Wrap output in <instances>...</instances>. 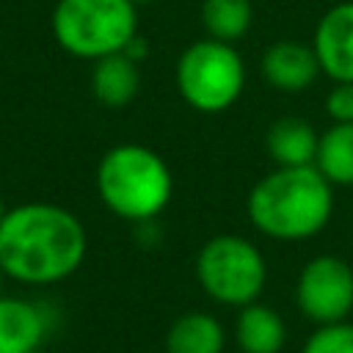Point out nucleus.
Listing matches in <instances>:
<instances>
[{
	"instance_id": "22",
	"label": "nucleus",
	"mask_w": 353,
	"mask_h": 353,
	"mask_svg": "<svg viewBox=\"0 0 353 353\" xmlns=\"http://www.w3.org/2000/svg\"><path fill=\"white\" fill-rule=\"evenodd\" d=\"M3 276H6V273H3V268H0V287H3Z\"/></svg>"
},
{
	"instance_id": "15",
	"label": "nucleus",
	"mask_w": 353,
	"mask_h": 353,
	"mask_svg": "<svg viewBox=\"0 0 353 353\" xmlns=\"http://www.w3.org/2000/svg\"><path fill=\"white\" fill-rule=\"evenodd\" d=\"M314 165L334 188H353V121H331V127L320 132Z\"/></svg>"
},
{
	"instance_id": "9",
	"label": "nucleus",
	"mask_w": 353,
	"mask_h": 353,
	"mask_svg": "<svg viewBox=\"0 0 353 353\" xmlns=\"http://www.w3.org/2000/svg\"><path fill=\"white\" fill-rule=\"evenodd\" d=\"M259 72L268 85H273L276 91H284V94L306 91L323 74L312 44H303L295 39L273 41L259 58Z\"/></svg>"
},
{
	"instance_id": "5",
	"label": "nucleus",
	"mask_w": 353,
	"mask_h": 353,
	"mask_svg": "<svg viewBox=\"0 0 353 353\" xmlns=\"http://www.w3.org/2000/svg\"><path fill=\"white\" fill-rule=\"evenodd\" d=\"M193 273L210 301L232 309L259 301L268 284L265 254L254 240L234 232H221L204 240L196 251Z\"/></svg>"
},
{
	"instance_id": "19",
	"label": "nucleus",
	"mask_w": 353,
	"mask_h": 353,
	"mask_svg": "<svg viewBox=\"0 0 353 353\" xmlns=\"http://www.w3.org/2000/svg\"><path fill=\"white\" fill-rule=\"evenodd\" d=\"M121 52H124V55H130L132 61H138V63H141V61L146 58V52H149V41H146L141 33H135V36L127 41V47H124Z\"/></svg>"
},
{
	"instance_id": "1",
	"label": "nucleus",
	"mask_w": 353,
	"mask_h": 353,
	"mask_svg": "<svg viewBox=\"0 0 353 353\" xmlns=\"http://www.w3.org/2000/svg\"><path fill=\"white\" fill-rule=\"evenodd\" d=\"M85 254V226L61 204L25 201L0 221V268L19 284H58L77 273Z\"/></svg>"
},
{
	"instance_id": "3",
	"label": "nucleus",
	"mask_w": 353,
	"mask_h": 353,
	"mask_svg": "<svg viewBox=\"0 0 353 353\" xmlns=\"http://www.w3.org/2000/svg\"><path fill=\"white\" fill-rule=\"evenodd\" d=\"M97 193L116 218L152 223L174 199V174L152 146L124 141L102 154Z\"/></svg>"
},
{
	"instance_id": "16",
	"label": "nucleus",
	"mask_w": 353,
	"mask_h": 353,
	"mask_svg": "<svg viewBox=\"0 0 353 353\" xmlns=\"http://www.w3.org/2000/svg\"><path fill=\"white\" fill-rule=\"evenodd\" d=\"M201 25L210 39L237 44L254 22L251 0H201Z\"/></svg>"
},
{
	"instance_id": "7",
	"label": "nucleus",
	"mask_w": 353,
	"mask_h": 353,
	"mask_svg": "<svg viewBox=\"0 0 353 353\" xmlns=\"http://www.w3.org/2000/svg\"><path fill=\"white\" fill-rule=\"evenodd\" d=\"M295 306L312 325L347 320L353 312V265L336 254L306 259L295 279Z\"/></svg>"
},
{
	"instance_id": "10",
	"label": "nucleus",
	"mask_w": 353,
	"mask_h": 353,
	"mask_svg": "<svg viewBox=\"0 0 353 353\" xmlns=\"http://www.w3.org/2000/svg\"><path fill=\"white\" fill-rule=\"evenodd\" d=\"M50 325L52 320L41 303L0 292V353H36Z\"/></svg>"
},
{
	"instance_id": "18",
	"label": "nucleus",
	"mask_w": 353,
	"mask_h": 353,
	"mask_svg": "<svg viewBox=\"0 0 353 353\" xmlns=\"http://www.w3.org/2000/svg\"><path fill=\"white\" fill-rule=\"evenodd\" d=\"M323 110L334 124L353 121V80L334 83L323 99Z\"/></svg>"
},
{
	"instance_id": "21",
	"label": "nucleus",
	"mask_w": 353,
	"mask_h": 353,
	"mask_svg": "<svg viewBox=\"0 0 353 353\" xmlns=\"http://www.w3.org/2000/svg\"><path fill=\"white\" fill-rule=\"evenodd\" d=\"M132 3H135V6H141V3H152V0H132Z\"/></svg>"
},
{
	"instance_id": "6",
	"label": "nucleus",
	"mask_w": 353,
	"mask_h": 353,
	"mask_svg": "<svg viewBox=\"0 0 353 353\" xmlns=\"http://www.w3.org/2000/svg\"><path fill=\"white\" fill-rule=\"evenodd\" d=\"M174 80L188 108L223 113L245 91V63L234 44L204 36L179 52Z\"/></svg>"
},
{
	"instance_id": "4",
	"label": "nucleus",
	"mask_w": 353,
	"mask_h": 353,
	"mask_svg": "<svg viewBox=\"0 0 353 353\" xmlns=\"http://www.w3.org/2000/svg\"><path fill=\"white\" fill-rule=\"evenodd\" d=\"M135 33L138 6L132 0H58L52 8L58 47L83 61L121 52Z\"/></svg>"
},
{
	"instance_id": "13",
	"label": "nucleus",
	"mask_w": 353,
	"mask_h": 353,
	"mask_svg": "<svg viewBox=\"0 0 353 353\" xmlns=\"http://www.w3.org/2000/svg\"><path fill=\"white\" fill-rule=\"evenodd\" d=\"M141 88V69L124 52L105 55L94 61L91 69V94L105 108H127Z\"/></svg>"
},
{
	"instance_id": "11",
	"label": "nucleus",
	"mask_w": 353,
	"mask_h": 353,
	"mask_svg": "<svg viewBox=\"0 0 353 353\" xmlns=\"http://www.w3.org/2000/svg\"><path fill=\"white\" fill-rule=\"evenodd\" d=\"M234 342L240 353H281L287 342V323L268 303H245L234 317Z\"/></svg>"
},
{
	"instance_id": "12",
	"label": "nucleus",
	"mask_w": 353,
	"mask_h": 353,
	"mask_svg": "<svg viewBox=\"0 0 353 353\" xmlns=\"http://www.w3.org/2000/svg\"><path fill=\"white\" fill-rule=\"evenodd\" d=\"M320 132L301 116H279L265 132L268 157L276 165H314Z\"/></svg>"
},
{
	"instance_id": "14",
	"label": "nucleus",
	"mask_w": 353,
	"mask_h": 353,
	"mask_svg": "<svg viewBox=\"0 0 353 353\" xmlns=\"http://www.w3.org/2000/svg\"><path fill=\"white\" fill-rule=\"evenodd\" d=\"M165 353H223L226 331L212 312H185L171 320L163 342Z\"/></svg>"
},
{
	"instance_id": "20",
	"label": "nucleus",
	"mask_w": 353,
	"mask_h": 353,
	"mask_svg": "<svg viewBox=\"0 0 353 353\" xmlns=\"http://www.w3.org/2000/svg\"><path fill=\"white\" fill-rule=\"evenodd\" d=\"M6 210H8V207H6V204H3V199H0V221H3V215H6Z\"/></svg>"
},
{
	"instance_id": "17",
	"label": "nucleus",
	"mask_w": 353,
	"mask_h": 353,
	"mask_svg": "<svg viewBox=\"0 0 353 353\" xmlns=\"http://www.w3.org/2000/svg\"><path fill=\"white\" fill-rule=\"evenodd\" d=\"M301 353H353V323H325L303 339Z\"/></svg>"
},
{
	"instance_id": "2",
	"label": "nucleus",
	"mask_w": 353,
	"mask_h": 353,
	"mask_svg": "<svg viewBox=\"0 0 353 353\" xmlns=\"http://www.w3.org/2000/svg\"><path fill=\"white\" fill-rule=\"evenodd\" d=\"M245 212L259 234L279 243H303L328 226L334 185L317 165H276L248 190Z\"/></svg>"
},
{
	"instance_id": "8",
	"label": "nucleus",
	"mask_w": 353,
	"mask_h": 353,
	"mask_svg": "<svg viewBox=\"0 0 353 353\" xmlns=\"http://www.w3.org/2000/svg\"><path fill=\"white\" fill-rule=\"evenodd\" d=\"M312 50L331 83L353 80V0H342L323 11L314 25Z\"/></svg>"
}]
</instances>
